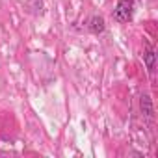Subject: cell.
Listing matches in <instances>:
<instances>
[{
    "instance_id": "1",
    "label": "cell",
    "mask_w": 158,
    "mask_h": 158,
    "mask_svg": "<svg viewBox=\"0 0 158 158\" xmlns=\"http://www.w3.org/2000/svg\"><path fill=\"white\" fill-rule=\"evenodd\" d=\"M134 4L136 0H119L115 10H114V19L117 23H128L134 17Z\"/></svg>"
},
{
    "instance_id": "2",
    "label": "cell",
    "mask_w": 158,
    "mask_h": 158,
    "mask_svg": "<svg viewBox=\"0 0 158 158\" xmlns=\"http://www.w3.org/2000/svg\"><path fill=\"white\" fill-rule=\"evenodd\" d=\"M88 28H89L93 34H102V32H104V28H106L104 19H102L101 15H93V17L88 21Z\"/></svg>"
},
{
    "instance_id": "3",
    "label": "cell",
    "mask_w": 158,
    "mask_h": 158,
    "mask_svg": "<svg viewBox=\"0 0 158 158\" xmlns=\"http://www.w3.org/2000/svg\"><path fill=\"white\" fill-rule=\"evenodd\" d=\"M154 58H156L154 50H152L149 45H145V50H143V60H145V65H147V71H149V73H152V71H154Z\"/></svg>"
},
{
    "instance_id": "4",
    "label": "cell",
    "mask_w": 158,
    "mask_h": 158,
    "mask_svg": "<svg viewBox=\"0 0 158 158\" xmlns=\"http://www.w3.org/2000/svg\"><path fill=\"white\" fill-rule=\"evenodd\" d=\"M139 106H141V112H143L145 115L152 117L154 110H152V104H151V97H149V95H143V97H141V101H139Z\"/></svg>"
}]
</instances>
